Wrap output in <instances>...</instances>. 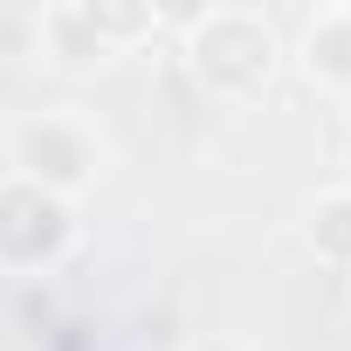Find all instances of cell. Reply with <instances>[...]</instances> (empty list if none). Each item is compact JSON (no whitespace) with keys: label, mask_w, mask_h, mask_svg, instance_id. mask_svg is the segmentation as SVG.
Returning a JSON list of instances; mask_svg holds the SVG:
<instances>
[{"label":"cell","mask_w":351,"mask_h":351,"mask_svg":"<svg viewBox=\"0 0 351 351\" xmlns=\"http://www.w3.org/2000/svg\"><path fill=\"white\" fill-rule=\"evenodd\" d=\"M186 62H193V76L214 97L248 104L276 76V28L262 14H248V8H207L186 28Z\"/></svg>","instance_id":"obj_1"},{"label":"cell","mask_w":351,"mask_h":351,"mask_svg":"<svg viewBox=\"0 0 351 351\" xmlns=\"http://www.w3.org/2000/svg\"><path fill=\"white\" fill-rule=\"evenodd\" d=\"M310 234H317V248H324V255L351 262V193H324V200H317V214H310Z\"/></svg>","instance_id":"obj_4"},{"label":"cell","mask_w":351,"mask_h":351,"mask_svg":"<svg viewBox=\"0 0 351 351\" xmlns=\"http://www.w3.org/2000/svg\"><path fill=\"white\" fill-rule=\"evenodd\" d=\"M83 165H90V145H83L76 124L35 117V124L21 131V172H28V186H42V180H49V186H76Z\"/></svg>","instance_id":"obj_2"},{"label":"cell","mask_w":351,"mask_h":351,"mask_svg":"<svg viewBox=\"0 0 351 351\" xmlns=\"http://www.w3.org/2000/svg\"><path fill=\"white\" fill-rule=\"evenodd\" d=\"M303 69L330 90H351V8H324L303 28Z\"/></svg>","instance_id":"obj_3"}]
</instances>
